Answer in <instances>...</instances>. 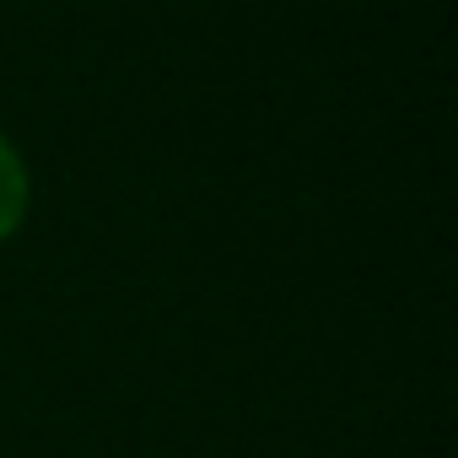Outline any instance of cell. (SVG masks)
Returning <instances> with one entry per match:
<instances>
[{"label": "cell", "instance_id": "1", "mask_svg": "<svg viewBox=\"0 0 458 458\" xmlns=\"http://www.w3.org/2000/svg\"><path fill=\"white\" fill-rule=\"evenodd\" d=\"M28 199H33V183H28V162L17 157V146L0 135V243H6L22 216H28Z\"/></svg>", "mask_w": 458, "mask_h": 458}]
</instances>
